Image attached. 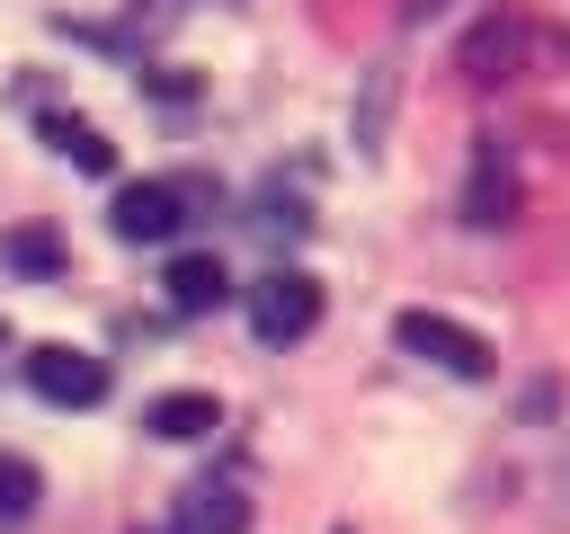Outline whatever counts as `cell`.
I'll return each mask as SVG.
<instances>
[{"label":"cell","instance_id":"30bf717a","mask_svg":"<svg viewBox=\"0 0 570 534\" xmlns=\"http://www.w3.org/2000/svg\"><path fill=\"white\" fill-rule=\"evenodd\" d=\"M36 498H45L36 463H27V454H0V525H27V516H36Z\"/></svg>","mask_w":570,"mask_h":534},{"label":"cell","instance_id":"9c48e42d","mask_svg":"<svg viewBox=\"0 0 570 534\" xmlns=\"http://www.w3.org/2000/svg\"><path fill=\"white\" fill-rule=\"evenodd\" d=\"M45 134H53V151H62L71 169H89V178H107V169H116V142H107L98 125H80V116H53Z\"/></svg>","mask_w":570,"mask_h":534},{"label":"cell","instance_id":"5b68a950","mask_svg":"<svg viewBox=\"0 0 570 534\" xmlns=\"http://www.w3.org/2000/svg\"><path fill=\"white\" fill-rule=\"evenodd\" d=\"M463 222H472V231H499V222H517V160H508V142H499V134H481V142H472Z\"/></svg>","mask_w":570,"mask_h":534},{"label":"cell","instance_id":"3957f363","mask_svg":"<svg viewBox=\"0 0 570 534\" xmlns=\"http://www.w3.org/2000/svg\"><path fill=\"white\" fill-rule=\"evenodd\" d=\"M27 392L53 400V409H98V400H107V356L45 338V347H27Z\"/></svg>","mask_w":570,"mask_h":534},{"label":"cell","instance_id":"7a4b0ae2","mask_svg":"<svg viewBox=\"0 0 570 534\" xmlns=\"http://www.w3.org/2000/svg\"><path fill=\"white\" fill-rule=\"evenodd\" d=\"M249 329H258L267 347L312 338V329H321V285H312L303 267H267V276L249 285Z\"/></svg>","mask_w":570,"mask_h":534},{"label":"cell","instance_id":"ba28073f","mask_svg":"<svg viewBox=\"0 0 570 534\" xmlns=\"http://www.w3.org/2000/svg\"><path fill=\"white\" fill-rule=\"evenodd\" d=\"M142 427H151V436H169V445H196V436H214V427H223V400H214V392H160V400L142 409Z\"/></svg>","mask_w":570,"mask_h":534},{"label":"cell","instance_id":"277c9868","mask_svg":"<svg viewBox=\"0 0 570 534\" xmlns=\"http://www.w3.org/2000/svg\"><path fill=\"white\" fill-rule=\"evenodd\" d=\"M392 338H401L410 356H428V365L463 374V383H481V374H490V338H481V329H463V320H445V312H401V320H392Z\"/></svg>","mask_w":570,"mask_h":534},{"label":"cell","instance_id":"8992f818","mask_svg":"<svg viewBox=\"0 0 570 534\" xmlns=\"http://www.w3.org/2000/svg\"><path fill=\"white\" fill-rule=\"evenodd\" d=\"M178 534H249V490L240 481H187Z\"/></svg>","mask_w":570,"mask_h":534},{"label":"cell","instance_id":"52a82bcc","mask_svg":"<svg viewBox=\"0 0 570 534\" xmlns=\"http://www.w3.org/2000/svg\"><path fill=\"white\" fill-rule=\"evenodd\" d=\"M160 294H169V312H187V320H196V312H214V303L232 294V276H223V258H214V249H178V258H169V276H160Z\"/></svg>","mask_w":570,"mask_h":534},{"label":"cell","instance_id":"7c38bea8","mask_svg":"<svg viewBox=\"0 0 570 534\" xmlns=\"http://www.w3.org/2000/svg\"><path fill=\"white\" fill-rule=\"evenodd\" d=\"M338 534H347V525H338Z\"/></svg>","mask_w":570,"mask_h":534},{"label":"cell","instance_id":"6da1fadb","mask_svg":"<svg viewBox=\"0 0 570 534\" xmlns=\"http://www.w3.org/2000/svg\"><path fill=\"white\" fill-rule=\"evenodd\" d=\"M196 205H205L196 178H142V187H125V196L107 205V231L134 240V249H142V240H178V222H187Z\"/></svg>","mask_w":570,"mask_h":534},{"label":"cell","instance_id":"8fae6325","mask_svg":"<svg viewBox=\"0 0 570 534\" xmlns=\"http://www.w3.org/2000/svg\"><path fill=\"white\" fill-rule=\"evenodd\" d=\"M0 258H9L18 276H53V267H62V240H53V231H9Z\"/></svg>","mask_w":570,"mask_h":534}]
</instances>
